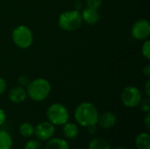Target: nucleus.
<instances>
[{"instance_id":"1","label":"nucleus","mask_w":150,"mask_h":149,"mask_svg":"<svg viewBox=\"0 0 150 149\" xmlns=\"http://www.w3.org/2000/svg\"><path fill=\"white\" fill-rule=\"evenodd\" d=\"M74 116L77 124L83 127H88L98 124L99 114L97 107L93 104L83 102L76 106Z\"/></svg>"},{"instance_id":"2","label":"nucleus","mask_w":150,"mask_h":149,"mask_svg":"<svg viewBox=\"0 0 150 149\" xmlns=\"http://www.w3.org/2000/svg\"><path fill=\"white\" fill-rule=\"evenodd\" d=\"M25 90L27 96L32 100L41 102L48 97L51 91V85L47 80L44 78H37L27 84Z\"/></svg>"},{"instance_id":"3","label":"nucleus","mask_w":150,"mask_h":149,"mask_svg":"<svg viewBox=\"0 0 150 149\" xmlns=\"http://www.w3.org/2000/svg\"><path fill=\"white\" fill-rule=\"evenodd\" d=\"M83 24L82 16L79 11L70 10L62 12L58 18L59 26L67 32L77 30Z\"/></svg>"},{"instance_id":"4","label":"nucleus","mask_w":150,"mask_h":149,"mask_svg":"<svg viewBox=\"0 0 150 149\" xmlns=\"http://www.w3.org/2000/svg\"><path fill=\"white\" fill-rule=\"evenodd\" d=\"M47 117L48 121L54 126H63L69 121V113L66 106L62 104L55 103L47 108Z\"/></svg>"},{"instance_id":"5","label":"nucleus","mask_w":150,"mask_h":149,"mask_svg":"<svg viewBox=\"0 0 150 149\" xmlns=\"http://www.w3.org/2000/svg\"><path fill=\"white\" fill-rule=\"evenodd\" d=\"M12 40L19 48L25 49L31 47L33 41V34L26 25H18L12 32Z\"/></svg>"},{"instance_id":"6","label":"nucleus","mask_w":150,"mask_h":149,"mask_svg":"<svg viewBox=\"0 0 150 149\" xmlns=\"http://www.w3.org/2000/svg\"><path fill=\"white\" fill-rule=\"evenodd\" d=\"M142 98V93L136 87L127 86L121 93V101L126 107L134 108L140 105Z\"/></svg>"},{"instance_id":"7","label":"nucleus","mask_w":150,"mask_h":149,"mask_svg":"<svg viewBox=\"0 0 150 149\" xmlns=\"http://www.w3.org/2000/svg\"><path fill=\"white\" fill-rule=\"evenodd\" d=\"M132 36L138 40H144L150 34V24L147 19H140L136 21L132 27Z\"/></svg>"},{"instance_id":"8","label":"nucleus","mask_w":150,"mask_h":149,"mask_svg":"<svg viewBox=\"0 0 150 149\" xmlns=\"http://www.w3.org/2000/svg\"><path fill=\"white\" fill-rule=\"evenodd\" d=\"M55 133L54 126L49 121H44L40 123L36 127H34V134L38 140L48 141L53 138Z\"/></svg>"},{"instance_id":"9","label":"nucleus","mask_w":150,"mask_h":149,"mask_svg":"<svg viewBox=\"0 0 150 149\" xmlns=\"http://www.w3.org/2000/svg\"><path fill=\"white\" fill-rule=\"evenodd\" d=\"M116 115L112 112H105L98 116V124L104 129H109L112 127L116 123Z\"/></svg>"},{"instance_id":"10","label":"nucleus","mask_w":150,"mask_h":149,"mask_svg":"<svg viewBox=\"0 0 150 149\" xmlns=\"http://www.w3.org/2000/svg\"><path fill=\"white\" fill-rule=\"evenodd\" d=\"M26 97H27L26 90L21 86L14 87L9 92V99L14 104L22 103L23 101L25 100Z\"/></svg>"},{"instance_id":"11","label":"nucleus","mask_w":150,"mask_h":149,"mask_svg":"<svg viewBox=\"0 0 150 149\" xmlns=\"http://www.w3.org/2000/svg\"><path fill=\"white\" fill-rule=\"evenodd\" d=\"M81 16H82L83 21H84L85 23L89 25H94L98 23V21L99 20V13L98 10L91 9L88 7L83 11V12L81 13Z\"/></svg>"},{"instance_id":"12","label":"nucleus","mask_w":150,"mask_h":149,"mask_svg":"<svg viewBox=\"0 0 150 149\" xmlns=\"http://www.w3.org/2000/svg\"><path fill=\"white\" fill-rule=\"evenodd\" d=\"M62 133L63 135L66 139L68 140H74L76 139L78 134H79V129L77 125L74 124V123H70V122H67L63 125V128H62Z\"/></svg>"},{"instance_id":"13","label":"nucleus","mask_w":150,"mask_h":149,"mask_svg":"<svg viewBox=\"0 0 150 149\" xmlns=\"http://www.w3.org/2000/svg\"><path fill=\"white\" fill-rule=\"evenodd\" d=\"M45 149H69L66 140L61 138H51L47 141Z\"/></svg>"},{"instance_id":"14","label":"nucleus","mask_w":150,"mask_h":149,"mask_svg":"<svg viewBox=\"0 0 150 149\" xmlns=\"http://www.w3.org/2000/svg\"><path fill=\"white\" fill-rule=\"evenodd\" d=\"M135 145L138 149H150V135L149 133H142L135 139Z\"/></svg>"},{"instance_id":"15","label":"nucleus","mask_w":150,"mask_h":149,"mask_svg":"<svg viewBox=\"0 0 150 149\" xmlns=\"http://www.w3.org/2000/svg\"><path fill=\"white\" fill-rule=\"evenodd\" d=\"M13 141L11 134L4 130H0V149H11Z\"/></svg>"},{"instance_id":"16","label":"nucleus","mask_w":150,"mask_h":149,"mask_svg":"<svg viewBox=\"0 0 150 149\" xmlns=\"http://www.w3.org/2000/svg\"><path fill=\"white\" fill-rule=\"evenodd\" d=\"M88 149H112L110 144L104 139L96 138L91 141L89 143Z\"/></svg>"},{"instance_id":"17","label":"nucleus","mask_w":150,"mask_h":149,"mask_svg":"<svg viewBox=\"0 0 150 149\" xmlns=\"http://www.w3.org/2000/svg\"><path fill=\"white\" fill-rule=\"evenodd\" d=\"M19 133L25 138H29L34 134V127L28 122L22 123L19 126Z\"/></svg>"},{"instance_id":"18","label":"nucleus","mask_w":150,"mask_h":149,"mask_svg":"<svg viewBox=\"0 0 150 149\" xmlns=\"http://www.w3.org/2000/svg\"><path fill=\"white\" fill-rule=\"evenodd\" d=\"M42 144L38 140H29L25 144L24 149H41Z\"/></svg>"},{"instance_id":"19","label":"nucleus","mask_w":150,"mask_h":149,"mask_svg":"<svg viewBox=\"0 0 150 149\" xmlns=\"http://www.w3.org/2000/svg\"><path fill=\"white\" fill-rule=\"evenodd\" d=\"M141 105V109H142L143 112H145L146 113H147V112H149L150 100H149V97H146V98H142V100H141V102H140V105Z\"/></svg>"},{"instance_id":"20","label":"nucleus","mask_w":150,"mask_h":149,"mask_svg":"<svg viewBox=\"0 0 150 149\" xmlns=\"http://www.w3.org/2000/svg\"><path fill=\"white\" fill-rule=\"evenodd\" d=\"M86 4L88 8L98 10L102 4V0H86Z\"/></svg>"},{"instance_id":"21","label":"nucleus","mask_w":150,"mask_h":149,"mask_svg":"<svg viewBox=\"0 0 150 149\" xmlns=\"http://www.w3.org/2000/svg\"><path fill=\"white\" fill-rule=\"evenodd\" d=\"M142 54L147 59H150V41L146 40L142 45Z\"/></svg>"},{"instance_id":"22","label":"nucleus","mask_w":150,"mask_h":149,"mask_svg":"<svg viewBox=\"0 0 150 149\" xmlns=\"http://www.w3.org/2000/svg\"><path fill=\"white\" fill-rule=\"evenodd\" d=\"M6 120V114H5V112L0 108V126H3Z\"/></svg>"},{"instance_id":"23","label":"nucleus","mask_w":150,"mask_h":149,"mask_svg":"<svg viewBox=\"0 0 150 149\" xmlns=\"http://www.w3.org/2000/svg\"><path fill=\"white\" fill-rule=\"evenodd\" d=\"M6 90V83L5 81L0 77V95H2Z\"/></svg>"},{"instance_id":"24","label":"nucleus","mask_w":150,"mask_h":149,"mask_svg":"<svg viewBox=\"0 0 150 149\" xmlns=\"http://www.w3.org/2000/svg\"><path fill=\"white\" fill-rule=\"evenodd\" d=\"M144 123L148 130H150V112H147L144 118Z\"/></svg>"},{"instance_id":"25","label":"nucleus","mask_w":150,"mask_h":149,"mask_svg":"<svg viewBox=\"0 0 150 149\" xmlns=\"http://www.w3.org/2000/svg\"><path fill=\"white\" fill-rule=\"evenodd\" d=\"M142 72H143V74H144V76H147V77H149L150 76V64L149 63H148L144 68H143V69H142Z\"/></svg>"},{"instance_id":"26","label":"nucleus","mask_w":150,"mask_h":149,"mask_svg":"<svg viewBox=\"0 0 150 149\" xmlns=\"http://www.w3.org/2000/svg\"><path fill=\"white\" fill-rule=\"evenodd\" d=\"M88 129H89V132L91 134H96L97 133V131H98V128H97V125H92V126H88Z\"/></svg>"},{"instance_id":"27","label":"nucleus","mask_w":150,"mask_h":149,"mask_svg":"<svg viewBox=\"0 0 150 149\" xmlns=\"http://www.w3.org/2000/svg\"><path fill=\"white\" fill-rule=\"evenodd\" d=\"M150 81L149 80H148L147 81V83H146V84H145V92H146V95H147V97H150Z\"/></svg>"},{"instance_id":"28","label":"nucleus","mask_w":150,"mask_h":149,"mask_svg":"<svg viewBox=\"0 0 150 149\" xmlns=\"http://www.w3.org/2000/svg\"><path fill=\"white\" fill-rule=\"evenodd\" d=\"M113 149H127V148H125V147H121V146H120V147H117V148H115Z\"/></svg>"}]
</instances>
